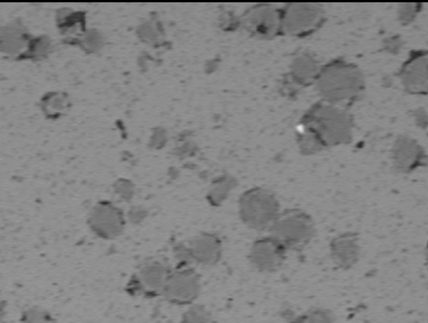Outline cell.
<instances>
[{
    "label": "cell",
    "mask_w": 428,
    "mask_h": 323,
    "mask_svg": "<svg viewBox=\"0 0 428 323\" xmlns=\"http://www.w3.org/2000/svg\"><path fill=\"white\" fill-rule=\"evenodd\" d=\"M165 271L161 266L153 265V266L145 268L142 273V282L144 285L150 290H157L162 288L165 283Z\"/></svg>",
    "instance_id": "cell-2"
},
{
    "label": "cell",
    "mask_w": 428,
    "mask_h": 323,
    "mask_svg": "<svg viewBox=\"0 0 428 323\" xmlns=\"http://www.w3.org/2000/svg\"><path fill=\"white\" fill-rule=\"evenodd\" d=\"M196 290L198 280L188 273L175 275L167 284V296L177 301H188L196 295Z\"/></svg>",
    "instance_id": "cell-1"
}]
</instances>
